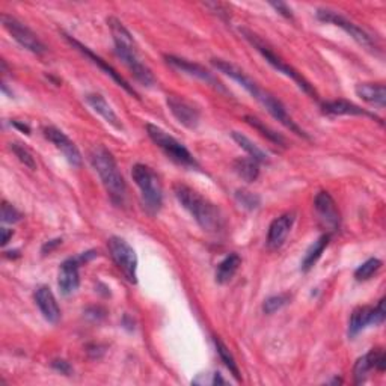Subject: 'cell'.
I'll list each match as a JSON object with an SVG mask.
<instances>
[{"mask_svg": "<svg viewBox=\"0 0 386 386\" xmlns=\"http://www.w3.org/2000/svg\"><path fill=\"white\" fill-rule=\"evenodd\" d=\"M211 64L214 68L219 70L220 73L231 77L232 80H236L240 86H243L257 102H259L266 107L267 112L271 113L275 120H278L284 125V127H287L290 131L298 134V136H300V138L309 139L308 134L305 133L298 124H296V121L291 118L290 113L287 112L284 104L278 100V98H275L272 94H268L267 91H264V89L259 88V85L257 82H254V80L245 73V71H241L239 67L232 65L228 61H223V59H211Z\"/></svg>", "mask_w": 386, "mask_h": 386, "instance_id": "obj_1", "label": "cell"}, {"mask_svg": "<svg viewBox=\"0 0 386 386\" xmlns=\"http://www.w3.org/2000/svg\"><path fill=\"white\" fill-rule=\"evenodd\" d=\"M107 26H109L112 33L116 55H118L124 64L127 65L134 79H136L143 86L154 85L156 77L152 74V71L142 62L138 51V46L136 42H134L130 31L125 28L118 19H115V17H109V19H107Z\"/></svg>", "mask_w": 386, "mask_h": 386, "instance_id": "obj_2", "label": "cell"}, {"mask_svg": "<svg viewBox=\"0 0 386 386\" xmlns=\"http://www.w3.org/2000/svg\"><path fill=\"white\" fill-rule=\"evenodd\" d=\"M174 195L198 225L207 232H219L223 228V216L216 205L205 200L198 192L186 184H175Z\"/></svg>", "mask_w": 386, "mask_h": 386, "instance_id": "obj_3", "label": "cell"}, {"mask_svg": "<svg viewBox=\"0 0 386 386\" xmlns=\"http://www.w3.org/2000/svg\"><path fill=\"white\" fill-rule=\"evenodd\" d=\"M89 161H91L95 172L100 177L107 195L115 205H122L127 195L124 177L121 175L118 165L112 156V152L104 145H94L89 150Z\"/></svg>", "mask_w": 386, "mask_h": 386, "instance_id": "obj_4", "label": "cell"}, {"mask_svg": "<svg viewBox=\"0 0 386 386\" xmlns=\"http://www.w3.org/2000/svg\"><path fill=\"white\" fill-rule=\"evenodd\" d=\"M133 182L139 187L142 201L150 213H157L163 204V188L157 174L147 165H134L131 169Z\"/></svg>", "mask_w": 386, "mask_h": 386, "instance_id": "obj_5", "label": "cell"}, {"mask_svg": "<svg viewBox=\"0 0 386 386\" xmlns=\"http://www.w3.org/2000/svg\"><path fill=\"white\" fill-rule=\"evenodd\" d=\"M240 32H241V35H243V37L252 44V46L262 53L263 55V58L268 62V64H271L275 70H278V73H282L284 76H287V77H290L293 82L298 85L303 93H307L308 95H311L312 98H317V93H316V89L312 88V85L308 82L307 79H305L298 70H294L291 65H289L287 64V62H284L280 56L276 55V53L272 50V49H268L266 44L259 40L255 33H252V32H249V31H246V29H240Z\"/></svg>", "mask_w": 386, "mask_h": 386, "instance_id": "obj_6", "label": "cell"}, {"mask_svg": "<svg viewBox=\"0 0 386 386\" xmlns=\"http://www.w3.org/2000/svg\"><path fill=\"white\" fill-rule=\"evenodd\" d=\"M147 133L150 139L165 152V154L174 160L175 163L186 166V168H198V161L191 154L182 142H178L175 138L168 134L163 129L157 127L154 124H147Z\"/></svg>", "mask_w": 386, "mask_h": 386, "instance_id": "obj_7", "label": "cell"}, {"mask_svg": "<svg viewBox=\"0 0 386 386\" xmlns=\"http://www.w3.org/2000/svg\"><path fill=\"white\" fill-rule=\"evenodd\" d=\"M111 257L122 275L131 284L138 282V257L134 249L121 237H111L107 241Z\"/></svg>", "mask_w": 386, "mask_h": 386, "instance_id": "obj_8", "label": "cell"}, {"mask_svg": "<svg viewBox=\"0 0 386 386\" xmlns=\"http://www.w3.org/2000/svg\"><path fill=\"white\" fill-rule=\"evenodd\" d=\"M317 19L323 23H330V24L338 26V28H341L346 33H348L350 37H352L357 44H361L362 47L371 50V51L379 50V46H377V42L373 40L370 33H367L364 29L359 28L357 24L348 22L346 17L338 14L337 11L321 8V10L317 11Z\"/></svg>", "mask_w": 386, "mask_h": 386, "instance_id": "obj_9", "label": "cell"}, {"mask_svg": "<svg viewBox=\"0 0 386 386\" xmlns=\"http://www.w3.org/2000/svg\"><path fill=\"white\" fill-rule=\"evenodd\" d=\"M2 23L5 29L11 33V37L26 50L35 53V55H42V53L47 51L46 46L40 41L37 35H35L28 26L17 20L15 17L2 14Z\"/></svg>", "mask_w": 386, "mask_h": 386, "instance_id": "obj_10", "label": "cell"}, {"mask_svg": "<svg viewBox=\"0 0 386 386\" xmlns=\"http://www.w3.org/2000/svg\"><path fill=\"white\" fill-rule=\"evenodd\" d=\"M166 104L169 107L170 113L174 115V118L183 124L187 129H196L200 125V111L198 107L193 106L191 102H187L186 98L178 95H168Z\"/></svg>", "mask_w": 386, "mask_h": 386, "instance_id": "obj_11", "label": "cell"}, {"mask_svg": "<svg viewBox=\"0 0 386 386\" xmlns=\"http://www.w3.org/2000/svg\"><path fill=\"white\" fill-rule=\"evenodd\" d=\"M165 59H166V62H168L170 67H174L175 70L182 71V73H186L188 76L200 79V80H202V82L213 86L214 89H218V91H220V93H227L225 88L222 86V83L219 82V80L214 77L209 70H205L202 65L195 64V62H191V61L183 59V58L172 56V55L165 56Z\"/></svg>", "mask_w": 386, "mask_h": 386, "instance_id": "obj_12", "label": "cell"}, {"mask_svg": "<svg viewBox=\"0 0 386 386\" xmlns=\"http://www.w3.org/2000/svg\"><path fill=\"white\" fill-rule=\"evenodd\" d=\"M44 136L64 154L71 166L79 168L82 165V154H80L79 148L74 145V142L71 140L64 131L56 127H46L44 129Z\"/></svg>", "mask_w": 386, "mask_h": 386, "instance_id": "obj_13", "label": "cell"}, {"mask_svg": "<svg viewBox=\"0 0 386 386\" xmlns=\"http://www.w3.org/2000/svg\"><path fill=\"white\" fill-rule=\"evenodd\" d=\"M65 38H67V41H68V42L71 44V46H73V47H76V49H77L79 51H82V53H83V55H85L86 58H89V59H91V61L94 62V64H95V65H98V67H100V68H102V70L104 71V73H106L107 76H111V77H112V79L115 80V82H116V83H118V85H120V86H121L122 89H125V91H127V93H129L130 95H133V97H136V98H138V93H136V91H134V89H133V88H131V86L129 85V82H127V80H125V79H124V77H122V76H121V74L118 73V71H116V70H115V68H113L112 65H109V64H107V62H106L104 59H102L100 56H97L94 51H91V50H89V49H88L86 46H83V44H82V42H79L77 40H74V38H71V37H70V35H65Z\"/></svg>", "mask_w": 386, "mask_h": 386, "instance_id": "obj_14", "label": "cell"}, {"mask_svg": "<svg viewBox=\"0 0 386 386\" xmlns=\"http://www.w3.org/2000/svg\"><path fill=\"white\" fill-rule=\"evenodd\" d=\"M386 367V355L382 348H376L368 352L367 355L361 356L356 361L355 368H353V376H355V383L361 385L365 382L368 373H370L373 368L379 371H385Z\"/></svg>", "mask_w": 386, "mask_h": 386, "instance_id": "obj_15", "label": "cell"}, {"mask_svg": "<svg viewBox=\"0 0 386 386\" xmlns=\"http://www.w3.org/2000/svg\"><path fill=\"white\" fill-rule=\"evenodd\" d=\"M314 209H316L320 220L328 228L335 231L339 227V211L334 198L328 192H319L314 200Z\"/></svg>", "mask_w": 386, "mask_h": 386, "instance_id": "obj_16", "label": "cell"}, {"mask_svg": "<svg viewBox=\"0 0 386 386\" xmlns=\"http://www.w3.org/2000/svg\"><path fill=\"white\" fill-rule=\"evenodd\" d=\"M79 258H68L61 264L59 276H58V285L59 290L64 296L73 294L80 285V276H79Z\"/></svg>", "mask_w": 386, "mask_h": 386, "instance_id": "obj_17", "label": "cell"}, {"mask_svg": "<svg viewBox=\"0 0 386 386\" xmlns=\"http://www.w3.org/2000/svg\"><path fill=\"white\" fill-rule=\"evenodd\" d=\"M294 223V214L293 213H285L282 216L276 218L271 227H268L267 232V246L271 249H280L284 243L287 237H289L290 231Z\"/></svg>", "mask_w": 386, "mask_h": 386, "instance_id": "obj_18", "label": "cell"}, {"mask_svg": "<svg viewBox=\"0 0 386 386\" xmlns=\"http://www.w3.org/2000/svg\"><path fill=\"white\" fill-rule=\"evenodd\" d=\"M35 302H37L38 308L42 314V317L46 319L49 323H58L61 319V309L56 302L55 294L51 293L49 287L42 285L35 293Z\"/></svg>", "mask_w": 386, "mask_h": 386, "instance_id": "obj_19", "label": "cell"}, {"mask_svg": "<svg viewBox=\"0 0 386 386\" xmlns=\"http://www.w3.org/2000/svg\"><path fill=\"white\" fill-rule=\"evenodd\" d=\"M85 100L89 104V107H91L94 112L100 115L107 124H111L112 127H115L116 130H122V124L118 118V115L113 112L111 104L106 102V98L102 94H97V93L88 94L85 97Z\"/></svg>", "mask_w": 386, "mask_h": 386, "instance_id": "obj_20", "label": "cell"}, {"mask_svg": "<svg viewBox=\"0 0 386 386\" xmlns=\"http://www.w3.org/2000/svg\"><path fill=\"white\" fill-rule=\"evenodd\" d=\"M323 112L326 115H334V116H341V115H350V116H370L377 121H380V118H377L376 115L364 111L362 107L356 106L355 103H350L347 100H334L328 102L323 104ZM382 122V121H380Z\"/></svg>", "mask_w": 386, "mask_h": 386, "instance_id": "obj_21", "label": "cell"}, {"mask_svg": "<svg viewBox=\"0 0 386 386\" xmlns=\"http://www.w3.org/2000/svg\"><path fill=\"white\" fill-rule=\"evenodd\" d=\"M355 91L357 97H361L368 104L380 107V109L386 106V91L382 83H359Z\"/></svg>", "mask_w": 386, "mask_h": 386, "instance_id": "obj_22", "label": "cell"}, {"mask_svg": "<svg viewBox=\"0 0 386 386\" xmlns=\"http://www.w3.org/2000/svg\"><path fill=\"white\" fill-rule=\"evenodd\" d=\"M367 326H376L374 307H359L352 312L348 320V337H356Z\"/></svg>", "mask_w": 386, "mask_h": 386, "instance_id": "obj_23", "label": "cell"}, {"mask_svg": "<svg viewBox=\"0 0 386 386\" xmlns=\"http://www.w3.org/2000/svg\"><path fill=\"white\" fill-rule=\"evenodd\" d=\"M329 240H330V234H325V236H321L319 240L314 241V243L309 246V249L307 250V254H305V257L302 259V264H300L302 272H309L311 268L316 266V263L320 259L321 254L325 252V249L328 248Z\"/></svg>", "mask_w": 386, "mask_h": 386, "instance_id": "obj_24", "label": "cell"}, {"mask_svg": "<svg viewBox=\"0 0 386 386\" xmlns=\"http://www.w3.org/2000/svg\"><path fill=\"white\" fill-rule=\"evenodd\" d=\"M236 174L246 183H254L259 175V163L250 157H239L232 163Z\"/></svg>", "mask_w": 386, "mask_h": 386, "instance_id": "obj_25", "label": "cell"}, {"mask_svg": "<svg viewBox=\"0 0 386 386\" xmlns=\"http://www.w3.org/2000/svg\"><path fill=\"white\" fill-rule=\"evenodd\" d=\"M241 264V258L237 254H230L227 258H223L218 266L216 271V282L218 284H227L232 280V276L236 275L239 267Z\"/></svg>", "mask_w": 386, "mask_h": 386, "instance_id": "obj_26", "label": "cell"}, {"mask_svg": "<svg viewBox=\"0 0 386 386\" xmlns=\"http://www.w3.org/2000/svg\"><path fill=\"white\" fill-rule=\"evenodd\" d=\"M231 136L239 143L241 148H243L248 152L250 159H254L255 161H258V163H267L268 157H267L266 152L262 148H258L252 140L245 136V134H241L239 131H232Z\"/></svg>", "mask_w": 386, "mask_h": 386, "instance_id": "obj_27", "label": "cell"}, {"mask_svg": "<svg viewBox=\"0 0 386 386\" xmlns=\"http://www.w3.org/2000/svg\"><path fill=\"white\" fill-rule=\"evenodd\" d=\"M245 121L250 125V127H254L257 131L262 133L266 139H268L272 143H275V145L287 147V140H285V138L282 136V134L276 133L273 129L268 127V125H266L264 122H262L258 118H255V116H249L248 115V116H245Z\"/></svg>", "mask_w": 386, "mask_h": 386, "instance_id": "obj_28", "label": "cell"}, {"mask_svg": "<svg viewBox=\"0 0 386 386\" xmlns=\"http://www.w3.org/2000/svg\"><path fill=\"white\" fill-rule=\"evenodd\" d=\"M214 346H216V350H218V353L222 359V362L225 364V367L230 370V373L236 377V379L240 382L241 380V376H240V370H239V367H237V362H236V359L234 356L231 355V352L228 350V347L222 343L220 339L218 338H214Z\"/></svg>", "mask_w": 386, "mask_h": 386, "instance_id": "obj_29", "label": "cell"}, {"mask_svg": "<svg viewBox=\"0 0 386 386\" xmlns=\"http://www.w3.org/2000/svg\"><path fill=\"white\" fill-rule=\"evenodd\" d=\"M380 267H382L380 259H377V258L367 259L364 264H361L356 268V272H355L356 281H368L373 275H376L380 271Z\"/></svg>", "mask_w": 386, "mask_h": 386, "instance_id": "obj_30", "label": "cell"}, {"mask_svg": "<svg viewBox=\"0 0 386 386\" xmlns=\"http://www.w3.org/2000/svg\"><path fill=\"white\" fill-rule=\"evenodd\" d=\"M10 145H11V151L17 157H19V160L24 166H28L29 169H37V161H35V157L32 156V152L28 148L17 142L10 143Z\"/></svg>", "mask_w": 386, "mask_h": 386, "instance_id": "obj_31", "label": "cell"}, {"mask_svg": "<svg viewBox=\"0 0 386 386\" xmlns=\"http://www.w3.org/2000/svg\"><path fill=\"white\" fill-rule=\"evenodd\" d=\"M290 302V296L289 294H276L272 296V298H268L264 300L263 303V311L266 314H273L276 311H280L281 308H284L287 303Z\"/></svg>", "mask_w": 386, "mask_h": 386, "instance_id": "obj_32", "label": "cell"}, {"mask_svg": "<svg viewBox=\"0 0 386 386\" xmlns=\"http://www.w3.org/2000/svg\"><path fill=\"white\" fill-rule=\"evenodd\" d=\"M236 200L241 205V207H245L248 210H254L259 205V196L254 195L252 192L243 191V188L236 192Z\"/></svg>", "mask_w": 386, "mask_h": 386, "instance_id": "obj_33", "label": "cell"}, {"mask_svg": "<svg viewBox=\"0 0 386 386\" xmlns=\"http://www.w3.org/2000/svg\"><path fill=\"white\" fill-rule=\"evenodd\" d=\"M20 219H22L20 211L17 210L14 205L3 201V204H2V220L5 223H15V222H19Z\"/></svg>", "mask_w": 386, "mask_h": 386, "instance_id": "obj_34", "label": "cell"}, {"mask_svg": "<svg viewBox=\"0 0 386 386\" xmlns=\"http://www.w3.org/2000/svg\"><path fill=\"white\" fill-rule=\"evenodd\" d=\"M386 319V309H385V299H380L379 303L374 307V323L376 326L382 325Z\"/></svg>", "mask_w": 386, "mask_h": 386, "instance_id": "obj_35", "label": "cell"}, {"mask_svg": "<svg viewBox=\"0 0 386 386\" xmlns=\"http://www.w3.org/2000/svg\"><path fill=\"white\" fill-rule=\"evenodd\" d=\"M51 367L55 368V370H58V371H61L62 374H65V376H70V373H71V370H73V368H71V365L67 362V361H53V364H51Z\"/></svg>", "mask_w": 386, "mask_h": 386, "instance_id": "obj_36", "label": "cell"}, {"mask_svg": "<svg viewBox=\"0 0 386 386\" xmlns=\"http://www.w3.org/2000/svg\"><path fill=\"white\" fill-rule=\"evenodd\" d=\"M271 5H272V6L275 8V10H276L278 13H280L281 15L287 17V19H291V17H293V14H291V8H290L289 5H285V3H282V2H278V3H276V2H272Z\"/></svg>", "mask_w": 386, "mask_h": 386, "instance_id": "obj_37", "label": "cell"}, {"mask_svg": "<svg viewBox=\"0 0 386 386\" xmlns=\"http://www.w3.org/2000/svg\"><path fill=\"white\" fill-rule=\"evenodd\" d=\"M61 243H62V240H61V239H56V240H51V241H49V243H46V245L42 246V249H41V250H42V254H44V255H46V254H50L51 250L55 249V248H58Z\"/></svg>", "mask_w": 386, "mask_h": 386, "instance_id": "obj_38", "label": "cell"}, {"mask_svg": "<svg viewBox=\"0 0 386 386\" xmlns=\"http://www.w3.org/2000/svg\"><path fill=\"white\" fill-rule=\"evenodd\" d=\"M0 232H2V246H5L8 241H10V239L13 237V230L2 228V230H0Z\"/></svg>", "mask_w": 386, "mask_h": 386, "instance_id": "obj_39", "label": "cell"}, {"mask_svg": "<svg viewBox=\"0 0 386 386\" xmlns=\"http://www.w3.org/2000/svg\"><path fill=\"white\" fill-rule=\"evenodd\" d=\"M13 124H14V127H15V129H19V130H22L23 133H26V134H29V133H31V129H29V125H26V124H22V122H19V121H14Z\"/></svg>", "mask_w": 386, "mask_h": 386, "instance_id": "obj_40", "label": "cell"}, {"mask_svg": "<svg viewBox=\"0 0 386 386\" xmlns=\"http://www.w3.org/2000/svg\"><path fill=\"white\" fill-rule=\"evenodd\" d=\"M211 383H213V385H219V383H222V385H225L227 382L222 379V376H220L219 373H216V374H214V379H213V382H211Z\"/></svg>", "mask_w": 386, "mask_h": 386, "instance_id": "obj_41", "label": "cell"}]
</instances>
